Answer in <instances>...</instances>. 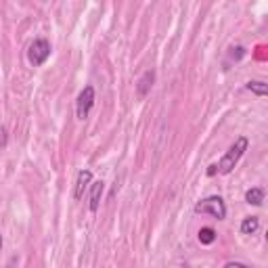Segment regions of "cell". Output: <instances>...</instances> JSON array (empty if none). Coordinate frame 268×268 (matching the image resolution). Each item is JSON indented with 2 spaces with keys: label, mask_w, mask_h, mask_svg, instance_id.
I'll return each mask as SVG.
<instances>
[{
  "label": "cell",
  "mask_w": 268,
  "mask_h": 268,
  "mask_svg": "<svg viewBox=\"0 0 268 268\" xmlns=\"http://www.w3.org/2000/svg\"><path fill=\"white\" fill-rule=\"evenodd\" d=\"M247 145H249V140L245 136H239L237 140H235V143L231 145V149L224 153V157L220 160V163L216 165L220 174H231L233 168L239 163V160L243 157V153L247 151Z\"/></svg>",
  "instance_id": "6da1fadb"
},
{
  "label": "cell",
  "mask_w": 268,
  "mask_h": 268,
  "mask_svg": "<svg viewBox=\"0 0 268 268\" xmlns=\"http://www.w3.org/2000/svg\"><path fill=\"white\" fill-rule=\"evenodd\" d=\"M195 212L197 214H210V216H214L216 220H224L226 218V206H224V199L222 197H208V199H203L199 201L195 206Z\"/></svg>",
  "instance_id": "7a4b0ae2"
},
{
  "label": "cell",
  "mask_w": 268,
  "mask_h": 268,
  "mask_svg": "<svg viewBox=\"0 0 268 268\" xmlns=\"http://www.w3.org/2000/svg\"><path fill=\"white\" fill-rule=\"evenodd\" d=\"M51 57V42L44 40V38H38L29 44L27 49V61L31 63L34 67H40L42 63H46V59Z\"/></svg>",
  "instance_id": "3957f363"
},
{
  "label": "cell",
  "mask_w": 268,
  "mask_h": 268,
  "mask_svg": "<svg viewBox=\"0 0 268 268\" xmlns=\"http://www.w3.org/2000/svg\"><path fill=\"white\" fill-rule=\"evenodd\" d=\"M92 105H94V88L92 86H84V90L80 92V97H78V105H76L78 120H86Z\"/></svg>",
  "instance_id": "277c9868"
},
{
  "label": "cell",
  "mask_w": 268,
  "mask_h": 268,
  "mask_svg": "<svg viewBox=\"0 0 268 268\" xmlns=\"http://www.w3.org/2000/svg\"><path fill=\"white\" fill-rule=\"evenodd\" d=\"M153 82H155V72H153V69H149V72H145L143 76H140V80L136 82V97L145 99L147 94L151 92Z\"/></svg>",
  "instance_id": "5b68a950"
},
{
  "label": "cell",
  "mask_w": 268,
  "mask_h": 268,
  "mask_svg": "<svg viewBox=\"0 0 268 268\" xmlns=\"http://www.w3.org/2000/svg\"><path fill=\"white\" fill-rule=\"evenodd\" d=\"M90 180H92V172H90V170H82L80 174H78L76 191H74V197H76V199H80V197L84 195V188L90 185Z\"/></svg>",
  "instance_id": "8992f818"
},
{
  "label": "cell",
  "mask_w": 268,
  "mask_h": 268,
  "mask_svg": "<svg viewBox=\"0 0 268 268\" xmlns=\"http://www.w3.org/2000/svg\"><path fill=\"white\" fill-rule=\"evenodd\" d=\"M105 191V183L103 180H97L90 188V212H97L99 210V203H101V195Z\"/></svg>",
  "instance_id": "52a82bcc"
},
{
  "label": "cell",
  "mask_w": 268,
  "mask_h": 268,
  "mask_svg": "<svg viewBox=\"0 0 268 268\" xmlns=\"http://www.w3.org/2000/svg\"><path fill=\"white\" fill-rule=\"evenodd\" d=\"M245 201L249 203V206H262V201H264V188L262 187L249 188V191L245 193Z\"/></svg>",
  "instance_id": "ba28073f"
},
{
  "label": "cell",
  "mask_w": 268,
  "mask_h": 268,
  "mask_svg": "<svg viewBox=\"0 0 268 268\" xmlns=\"http://www.w3.org/2000/svg\"><path fill=\"white\" fill-rule=\"evenodd\" d=\"M258 226H260V218L258 216H249V218H245L241 222V233L243 235H254L258 231Z\"/></svg>",
  "instance_id": "9c48e42d"
},
{
  "label": "cell",
  "mask_w": 268,
  "mask_h": 268,
  "mask_svg": "<svg viewBox=\"0 0 268 268\" xmlns=\"http://www.w3.org/2000/svg\"><path fill=\"white\" fill-rule=\"evenodd\" d=\"M247 90L258 94V97H266V94H268V84L260 82V80H251V82H247Z\"/></svg>",
  "instance_id": "30bf717a"
},
{
  "label": "cell",
  "mask_w": 268,
  "mask_h": 268,
  "mask_svg": "<svg viewBox=\"0 0 268 268\" xmlns=\"http://www.w3.org/2000/svg\"><path fill=\"white\" fill-rule=\"evenodd\" d=\"M199 241L203 243V245H210V243H214V241H216V233H214V228H210V226L201 228V231H199Z\"/></svg>",
  "instance_id": "8fae6325"
},
{
  "label": "cell",
  "mask_w": 268,
  "mask_h": 268,
  "mask_svg": "<svg viewBox=\"0 0 268 268\" xmlns=\"http://www.w3.org/2000/svg\"><path fill=\"white\" fill-rule=\"evenodd\" d=\"M243 54H245V49H243V46H233L231 49V59H235V61H239Z\"/></svg>",
  "instance_id": "7c38bea8"
},
{
  "label": "cell",
  "mask_w": 268,
  "mask_h": 268,
  "mask_svg": "<svg viewBox=\"0 0 268 268\" xmlns=\"http://www.w3.org/2000/svg\"><path fill=\"white\" fill-rule=\"evenodd\" d=\"M4 145H6V130L0 128V147H4Z\"/></svg>",
  "instance_id": "4fadbf2b"
},
{
  "label": "cell",
  "mask_w": 268,
  "mask_h": 268,
  "mask_svg": "<svg viewBox=\"0 0 268 268\" xmlns=\"http://www.w3.org/2000/svg\"><path fill=\"white\" fill-rule=\"evenodd\" d=\"M224 268H247V266H243V264H235V262H228Z\"/></svg>",
  "instance_id": "5bb4252c"
},
{
  "label": "cell",
  "mask_w": 268,
  "mask_h": 268,
  "mask_svg": "<svg viewBox=\"0 0 268 268\" xmlns=\"http://www.w3.org/2000/svg\"><path fill=\"white\" fill-rule=\"evenodd\" d=\"M216 172H218V168H216V165H210V170H208V176H214Z\"/></svg>",
  "instance_id": "9a60e30c"
},
{
  "label": "cell",
  "mask_w": 268,
  "mask_h": 268,
  "mask_svg": "<svg viewBox=\"0 0 268 268\" xmlns=\"http://www.w3.org/2000/svg\"><path fill=\"white\" fill-rule=\"evenodd\" d=\"M0 251H2V235H0Z\"/></svg>",
  "instance_id": "2e32d148"
}]
</instances>
